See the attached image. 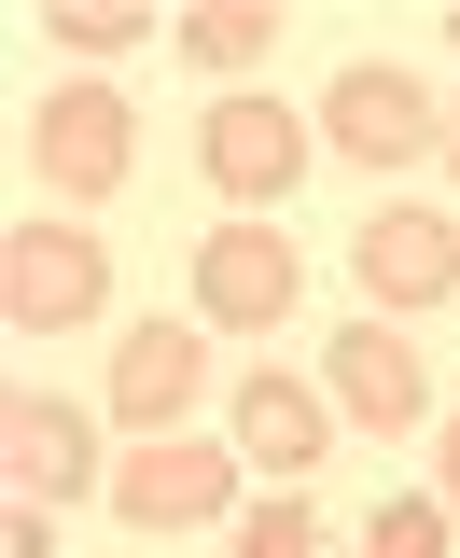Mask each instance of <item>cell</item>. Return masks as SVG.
Instances as JSON below:
<instances>
[{
  "label": "cell",
  "instance_id": "obj_1",
  "mask_svg": "<svg viewBox=\"0 0 460 558\" xmlns=\"http://www.w3.org/2000/svg\"><path fill=\"white\" fill-rule=\"evenodd\" d=\"M28 182L57 209H112L140 182V98L126 84H98V70H70L28 98Z\"/></svg>",
  "mask_w": 460,
  "mask_h": 558
},
{
  "label": "cell",
  "instance_id": "obj_2",
  "mask_svg": "<svg viewBox=\"0 0 460 558\" xmlns=\"http://www.w3.org/2000/svg\"><path fill=\"white\" fill-rule=\"evenodd\" d=\"M322 154H349L363 182H404V168H447V112H433V84L391 57H349L322 84Z\"/></svg>",
  "mask_w": 460,
  "mask_h": 558
},
{
  "label": "cell",
  "instance_id": "obj_3",
  "mask_svg": "<svg viewBox=\"0 0 460 558\" xmlns=\"http://www.w3.org/2000/svg\"><path fill=\"white\" fill-rule=\"evenodd\" d=\"M349 293H363L377 322H433V307H460V209L377 196L363 223H349Z\"/></svg>",
  "mask_w": 460,
  "mask_h": 558
},
{
  "label": "cell",
  "instance_id": "obj_4",
  "mask_svg": "<svg viewBox=\"0 0 460 558\" xmlns=\"http://www.w3.org/2000/svg\"><path fill=\"white\" fill-rule=\"evenodd\" d=\"M307 154H322V126L279 112L265 84H238V98H209V112H196V182H209L223 209H252V223L307 182Z\"/></svg>",
  "mask_w": 460,
  "mask_h": 558
},
{
  "label": "cell",
  "instance_id": "obj_5",
  "mask_svg": "<svg viewBox=\"0 0 460 558\" xmlns=\"http://www.w3.org/2000/svg\"><path fill=\"white\" fill-rule=\"evenodd\" d=\"M238 488H252V461L223 433H140L126 461H112V517L126 531H223Z\"/></svg>",
  "mask_w": 460,
  "mask_h": 558
},
{
  "label": "cell",
  "instance_id": "obj_6",
  "mask_svg": "<svg viewBox=\"0 0 460 558\" xmlns=\"http://www.w3.org/2000/svg\"><path fill=\"white\" fill-rule=\"evenodd\" d=\"M322 405L349 418L363 447L433 433V363H419V336H404V322H377V307H349V336L322 349Z\"/></svg>",
  "mask_w": 460,
  "mask_h": 558
},
{
  "label": "cell",
  "instance_id": "obj_7",
  "mask_svg": "<svg viewBox=\"0 0 460 558\" xmlns=\"http://www.w3.org/2000/svg\"><path fill=\"white\" fill-rule=\"evenodd\" d=\"M98 307H112L98 223H14V238H0V322H14V336H84Z\"/></svg>",
  "mask_w": 460,
  "mask_h": 558
},
{
  "label": "cell",
  "instance_id": "obj_8",
  "mask_svg": "<svg viewBox=\"0 0 460 558\" xmlns=\"http://www.w3.org/2000/svg\"><path fill=\"white\" fill-rule=\"evenodd\" d=\"M293 293H307V266H293V238H279V223L223 209V223L196 238V322H209V336H279V322H293Z\"/></svg>",
  "mask_w": 460,
  "mask_h": 558
},
{
  "label": "cell",
  "instance_id": "obj_9",
  "mask_svg": "<svg viewBox=\"0 0 460 558\" xmlns=\"http://www.w3.org/2000/svg\"><path fill=\"white\" fill-rule=\"evenodd\" d=\"M335 433H349V418L322 405V377H279V363H252L238 405H223V447H238L265 488H307V475L335 461Z\"/></svg>",
  "mask_w": 460,
  "mask_h": 558
},
{
  "label": "cell",
  "instance_id": "obj_10",
  "mask_svg": "<svg viewBox=\"0 0 460 558\" xmlns=\"http://www.w3.org/2000/svg\"><path fill=\"white\" fill-rule=\"evenodd\" d=\"M98 405L126 418V433H196L209 405V322H140V336H112V391Z\"/></svg>",
  "mask_w": 460,
  "mask_h": 558
},
{
  "label": "cell",
  "instance_id": "obj_11",
  "mask_svg": "<svg viewBox=\"0 0 460 558\" xmlns=\"http://www.w3.org/2000/svg\"><path fill=\"white\" fill-rule=\"evenodd\" d=\"M0 461H14V502H84V488H112L98 418L57 405V391H14V405H0Z\"/></svg>",
  "mask_w": 460,
  "mask_h": 558
},
{
  "label": "cell",
  "instance_id": "obj_12",
  "mask_svg": "<svg viewBox=\"0 0 460 558\" xmlns=\"http://www.w3.org/2000/svg\"><path fill=\"white\" fill-rule=\"evenodd\" d=\"M168 43H182V57H196L209 84L238 98V84H265V57H279V0H196Z\"/></svg>",
  "mask_w": 460,
  "mask_h": 558
},
{
  "label": "cell",
  "instance_id": "obj_13",
  "mask_svg": "<svg viewBox=\"0 0 460 558\" xmlns=\"http://www.w3.org/2000/svg\"><path fill=\"white\" fill-rule=\"evenodd\" d=\"M43 28H57V57H84V70H112V57H154V14H140V0H57Z\"/></svg>",
  "mask_w": 460,
  "mask_h": 558
},
{
  "label": "cell",
  "instance_id": "obj_14",
  "mask_svg": "<svg viewBox=\"0 0 460 558\" xmlns=\"http://www.w3.org/2000/svg\"><path fill=\"white\" fill-rule=\"evenodd\" d=\"M238 558H322V502L307 488H265L252 517H238Z\"/></svg>",
  "mask_w": 460,
  "mask_h": 558
},
{
  "label": "cell",
  "instance_id": "obj_15",
  "mask_svg": "<svg viewBox=\"0 0 460 558\" xmlns=\"http://www.w3.org/2000/svg\"><path fill=\"white\" fill-rule=\"evenodd\" d=\"M447 545H460L447 502H377V517H363V558H447Z\"/></svg>",
  "mask_w": 460,
  "mask_h": 558
},
{
  "label": "cell",
  "instance_id": "obj_16",
  "mask_svg": "<svg viewBox=\"0 0 460 558\" xmlns=\"http://www.w3.org/2000/svg\"><path fill=\"white\" fill-rule=\"evenodd\" d=\"M0 558H57V502H14L0 517Z\"/></svg>",
  "mask_w": 460,
  "mask_h": 558
},
{
  "label": "cell",
  "instance_id": "obj_17",
  "mask_svg": "<svg viewBox=\"0 0 460 558\" xmlns=\"http://www.w3.org/2000/svg\"><path fill=\"white\" fill-rule=\"evenodd\" d=\"M433 502L460 517V418H433Z\"/></svg>",
  "mask_w": 460,
  "mask_h": 558
},
{
  "label": "cell",
  "instance_id": "obj_18",
  "mask_svg": "<svg viewBox=\"0 0 460 558\" xmlns=\"http://www.w3.org/2000/svg\"><path fill=\"white\" fill-rule=\"evenodd\" d=\"M447 182H460V112H447Z\"/></svg>",
  "mask_w": 460,
  "mask_h": 558
},
{
  "label": "cell",
  "instance_id": "obj_19",
  "mask_svg": "<svg viewBox=\"0 0 460 558\" xmlns=\"http://www.w3.org/2000/svg\"><path fill=\"white\" fill-rule=\"evenodd\" d=\"M447 43H460V14H447Z\"/></svg>",
  "mask_w": 460,
  "mask_h": 558
}]
</instances>
